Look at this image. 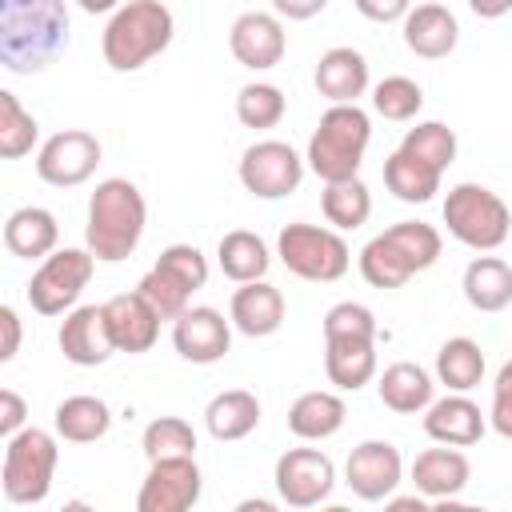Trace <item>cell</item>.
<instances>
[{
    "label": "cell",
    "instance_id": "obj_49",
    "mask_svg": "<svg viewBox=\"0 0 512 512\" xmlns=\"http://www.w3.org/2000/svg\"><path fill=\"white\" fill-rule=\"evenodd\" d=\"M468 8L480 16V20H500L512 12V0H468Z\"/></svg>",
    "mask_w": 512,
    "mask_h": 512
},
{
    "label": "cell",
    "instance_id": "obj_48",
    "mask_svg": "<svg viewBox=\"0 0 512 512\" xmlns=\"http://www.w3.org/2000/svg\"><path fill=\"white\" fill-rule=\"evenodd\" d=\"M272 8L284 20H312V16H320L328 8V0H272Z\"/></svg>",
    "mask_w": 512,
    "mask_h": 512
},
{
    "label": "cell",
    "instance_id": "obj_20",
    "mask_svg": "<svg viewBox=\"0 0 512 512\" xmlns=\"http://www.w3.org/2000/svg\"><path fill=\"white\" fill-rule=\"evenodd\" d=\"M488 420L480 412V404H472L464 392H448L444 400H432L424 408V432L436 444H452V448H472L484 436Z\"/></svg>",
    "mask_w": 512,
    "mask_h": 512
},
{
    "label": "cell",
    "instance_id": "obj_34",
    "mask_svg": "<svg viewBox=\"0 0 512 512\" xmlns=\"http://www.w3.org/2000/svg\"><path fill=\"white\" fill-rule=\"evenodd\" d=\"M384 240L396 248V256L408 264L412 276L424 272V268H432L440 260V248H444L440 232L432 224H424V220H400V224L384 228Z\"/></svg>",
    "mask_w": 512,
    "mask_h": 512
},
{
    "label": "cell",
    "instance_id": "obj_29",
    "mask_svg": "<svg viewBox=\"0 0 512 512\" xmlns=\"http://www.w3.org/2000/svg\"><path fill=\"white\" fill-rule=\"evenodd\" d=\"M52 428H56V436L68 440V444H92V440L108 436V428H112V408H108L100 396L80 392V396H68V400L56 404Z\"/></svg>",
    "mask_w": 512,
    "mask_h": 512
},
{
    "label": "cell",
    "instance_id": "obj_15",
    "mask_svg": "<svg viewBox=\"0 0 512 512\" xmlns=\"http://www.w3.org/2000/svg\"><path fill=\"white\" fill-rule=\"evenodd\" d=\"M228 48L236 56V64L252 68V72H268L284 60V48H288V36H284V24L276 12H240L228 28Z\"/></svg>",
    "mask_w": 512,
    "mask_h": 512
},
{
    "label": "cell",
    "instance_id": "obj_16",
    "mask_svg": "<svg viewBox=\"0 0 512 512\" xmlns=\"http://www.w3.org/2000/svg\"><path fill=\"white\" fill-rule=\"evenodd\" d=\"M56 340H60L64 360L76 364V368L108 364V356L116 352V340H112L104 304H80V308L64 312V324H60V336Z\"/></svg>",
    "mask_w": 512,
    "mask_h": 512
},
{
    "label": "cell",
    "instance_id": "obj_45",
    "mask_svg": "<svg viewBox=\"0 0 512 512\" xmlns=\"http://www.w3.org/2000/svg\"><path fill=\"white\" fill-rule=\"evenodd\" d=\"M352 4H356V12H360L364 20H376V24L404 20L408 8H412V0H352Z\"/></svg>",
    "mask_w": 512,
    "mask_h": 512
},
{
    "label": "cell",
    "instance_id": "obj_7",
    "mask_svg": "<svg viewBox=\"0 0 512 512\" xmlns=\"http://www.w3.org/2000/svg\"><path fill=\"white\" fill-rule=\"evenodd\" d=\"M276 256L292 276L312 280V284L340 280L352 264V252L336 228H320V224H304V220L280 228Z\"/></svg>",
    "mask_w": 512,
    "mask_h": 512
},
{
    "label": "cell",
    "instance_id": "obj_41",
    "mask_svg": "<svg viewBox=\"0 0 512 512\" xmlns=\"http://www.w3.org/2000/svg\"><path fill=\"white\" fill-rule=\"evenodd\" d=\"M136 288L148 296V304H152V308H156L164 320H176V316H180V312L192 304V292H188L180 280H172L164 268H156V264H152V268L140 276V284H136Z\"/></svg>",
    "mask_w": 512,
    "mask_h": 512
},
{
    "label": "cell",
    "instance_id": "obj_50",
    "mask_svg": "<svg viewBox=\"0 0 512 512\" xmlns=\"http://www.w3.org/2000/svg\"><path fill=\"white\" fill-rule=\"evenodd\" d=\"M76 4H80L84 12H92V16H96V12H116V8H120V0H76Z\"/></svg>",
    "mask_w": 512,
    "mask_h": 512
},
{
    "label": "cell",
    "instance_id": "obj_46",
    "mask_svg": "<svg viewBox=\"0 0 512 512\" xmlns=\"http://www.w3.org/2000/svg\"><path fill=\"white\" fill-rule=\"evenodd\" d=\"M24 416H28L24 396L12 392V388H4V392H0V436L8 440L12 432H20V428H24Z\"/></svg>",
    "mask_w": 512,
    "mask_h": 512
},
{
    "label": "cell",
    "instance_id": "obj_12",
    "mask_svg": "<svg viewBox=\"0 0 512 512\" xmlns=\"http://www.w3.org/2000/svg\"><path fill=\"white\" fill-rule=\"evenodd\" d=\"M100 164V140L84 128H64L48 136L36 152V176L52 188H76L84 184Z\"/></svg>",
    "mask_w": 512,
    "mask_h": 512
},
{
    "label": "cell",
    "instance_id": "obj_27",
    "mask_svg": "<svg viewBox=\"0 0 512 512\" xmlns=\"http://www.w3.org/2000/svg\"><path fill=\"white\" fill-rule=\"evenodd\" d=\"M344 400L336 392H324V388H312V392H300L288 408V432L300 436V440H328L344 428Z\"/></svg>",
    "mask_w": 512,
    "mask_h": 512
},
{
    "label": "cell",
    "instance_id": "obj_21",
    "mask_svg": "<svg viewBox=\"0 0 512 512\" xmlns=\"http://www.w3.org/2000/svg\"><path fill=\"white\" fill-rule=\"evenodd\" d=\"M228 320L236 332L260 340V336H272L280 324H284V292L268 280H248L232 292V304H228Z\"/></svg>",
    "mask_w": 512,
    "mask_h": 512
},
{
    "label": "cell",
    "instance_id": "obj_26",
    "mask_svg": "<svg viewBox=\"0 0 512 512\" xmlns=\"http://www.w3.org/2000/svg\"><path fill=\"white\" fill-rule=\"evenodd\" d=\"M376 392H380V404H384V408H392V412H400V416H416V412H424V408L432 404L436 384H432V376H428L420 364L396 360V364H388V368L380 372Z\"/></svg>",
    "mask_w": 512,
    "mask_h": 512
},
{
    "label": "cell",
    "instance_id": "obj_14",
    "mask_svg": "<svg viewBox=\"0 0 512 512\" xmlns=\"http://www.w3.org/2000/svg\"><path fill=\"white\" fill-rule=\"evenodd\" d=\"M172 348L188 364H216L232 348V320H224V312L208 304H196V308L188 304L172 320Z\"/></svg>",
    "mask_w": 512,
    "mask_h": 512
},
{
    "label": "cell",
    "instance_id": "obj_35",
    "mask_svg": "<svg viewBox=\"0 0 512 512\" xmlns=\"http://www.w3.org/2000/svg\"><path fill=\"white\" fill-rule=\"evenodd\" d=\"M284 108H288V100H284V92H280L276 84L256 80V84H244V88L236 92V120H240L244 128H252V132L276 128V124L284 120Z\"/></svg>",
    "mask_w": 512,
    "mask_h": 512
},
{
    "label": "cell",
    "instance_id": "obj_38",
    "mask_svg": "<svg viewBox=\"0 0 512 512\" xmlns=\"http://www.w3.org/2000/svg\"><path fill=\"white\" fill-rule=\"evenodd\" d=\"M140 448L148 460H168V456H196V432L184 416H156L144 436Z\"/></svg>",
    "mask_w": 512,
    "mask_h": 512
},
{
    "label": "cell",
    "instance_id": "obj_1",
    "mask_svg": "<svg viewBox=\"0 0 512 512\" xmlns=\"http://www.w3.org/2000/svg\"><path fill=\"white\" fill-rule=\"evenodd\" d=\"M68 48L64 0H0V60L8 72L32 76Z\"/></svg>",
    "mask_w": 512,
    "mask_h": 512
},
{
    "label": "cell",
    "instance_id": "obj_25",
    "mask_svg": "<svg viewBox=\"0 0 512 512\" xmlns=\"http://www.w3.org/2000/svg\"><path fill=\"white\" fill-rule=\"evenodd\" d=\"M260 424V400L256 392L248 388H228V392H216L204 408V428L212 440L228 444V440H244L252 436Z\"/></svg>",
    "mask_w": 512,
    "mask_h": 512
},
{
    "label": "cell",
    "instance_id": "obj_28",
    "mask_svg": "<svg viewBox=\"0 0 512 512\" xmlns=\"http://www.w3.org/2000/svg\"><path fill=\"white\" fill-rule=\"evenodd\" d=\"M460 288L476 312H504L512 304V264L500 256H476L464 268Z\"/></svg>",
    "mask_w": 512,
    "mask_h": 512
},
{
    "label": "cell",
    "instance_id": "obj_11",
    "mask_svg": "<svg viewBox=\"0 0 512 512\" xmlns=\"http://www.w3.org/2000/svg\"><path fill=\"white\" fill-rule=\"evenodd\" d=\"M200 464L196 456L148 460V476L136 492V512H188L200 500Z\"/></svg>",
    "mask_w": 512,
    "mask_h": 512
},
{
    "label": "cell",
    "instance_id": "obj_23",
    "mask_svg": "<svg viewBox=\"0 0 512 512\" xmlns=\"http://www.w3.org/2000/svg\"><path fill=\"white\" fill-rule=\"evenodd\" d=\"M324 372L340 392H360L376 376V340L368 336H328Z\"/></svg>",
    "mask_w": 512,
    "mask_h": 512
},
{
    "label": "cell",
    "instance_id": "obj_5",
    "mask_svg": "<svg viewBox=\"0 0 512 512\" xmlns=\"http://www.w3.org/2000/svg\"><path fill=\"white\" fill-rule=\"evenodd\" d=\"M56 436L44 428H20L4 444V464H0V488L8 504H40L52 488L56 476Z\"/></svg>",
    "mask_w": 512,
    "mask_h": 512
},
{
    "label": "cell",
    "instance_id": "obj_17",
    "mask_svg": "<svg viewBox=\"0 0 512 512\" xmlns=\"http://www.w3.org/2000/svg\"><path fill=\"white\" fill-rule=\"evenodd\" d=\"M104 316H108L116 352H128V356L148 352V348L156 344V336H160V320H164V316L148 304V296H144L140 288L104 300Z\"/></svg>",
    "mask_w": 512,
    "mask_h": 512
},
{
    "label": "cell",
    "instance_id": "obj_13",
    "mask_svg": "<svg viewBox=\"0 0 512 512\" xmlns=\"http://www.w3.org/2000/svg\"><path fill=\"white\" fill-rule=\"evenodd\" d=\"M400 480H404V460L400 448L388 440H364L344 460V484L368 504L388 500L400 488Z\"/></svg>",
    "mask_w": 512,
    "mask_h": 512
},
{
    "label": "cell",
    "instance_id": "obj_3",
    "mask_svg": "<svg viewBox=\"0 0 512 512\" xmlns=\"http://www.w3.org/2000/svg\"><path fill=\"white\" fill-rule=\"evenodd\" d=\"M176 36L172 8L160 0H128L108 16V28L100 36L104 64L112 72H136L152 56H160Z\"/></svg>",
    "mask_w": 512,
    "mask_h": 512
},
{
    "label": "cell",
    "instance_id": "obj_36",
    "mask_svg": "<svg viewBox=\"0 0 512 512\" xmlns=\"http://www.w3.org/2000/svg\"><path fill=\"white\" fill-rule=\"evenodd\" d=\"M40 124L32 112H24V104L16 100V92H0V156L4 160H20L36 148Z\"/></svg>",
    "mask_w": 512,
    "mask_h": 512
},
{
    "label": "cell",
    "instance_id": "obj_4",
    "mask_svg": "<svg viewBox=\"0 0 512 512\" xmlns=\"http://www.w3.org/2000/svg\"><path fill=\"white\" fill-rule=\"evenodd\" d=\"M372 140V120L360 104H332L312 140H308V152H304V164L324 180H352L364 164V148Z\"/></svg>",
    "mask_w": 512,
    "mask_h": 512
},
{
    "label": "cell",
    "instance_id": "obj_19",
    "mask_svg": "<svg viewBox=\"0 0 512 512\" xmlns=\"http://www.w3.org/2000/svg\"><path fill=\"white\" fill-rule=\"evenodd\" d=\"M400 24H404V44H408V52H416L420 60H444V56L460 44V24H456L452 8H444V4H436V0L408 8V16H404Z\"/></svg>",
    "mask_w": 512,
    "mask_h": 512
},
{
    "label": "cell",
    "instance_id": "obj_30",
    "mask_svg": "<svg viewBox=\"0 0 512 512\" xmlns=\"http://www.w3.org/2000/svg\"><path fill=\"white\" fill-rule=\"evenodd\" d=\"M216 260H220V272L232 280V284H248V280H264L268 268H272V252L268 244L248 232V228H232L220 236L216 244Z\"/></svg>",
    "mask_w": 512,
    "mask_h": 512
},
{
    "label": "cell",
    "instance_id": "obj_44",
    "mask_svg": "<svg viewBox=\"0 0 512 512\" xmlns=\"http://www.w3.org/2000/svg\"><path fill=\"white\" fill-rule=\"evenodd\" d=\"M488 424L512 440V360L500 364L496 380H492V408H488Z\"/></svg>",
    "mask_w": 512,
    "mask_h": 512
},
{
    "label": "cell",
    "instance_id": "obj_32",
    "mask_svg": "<svg viewBox=\"0 0 512 512\" xmlns=\"http://www.w3.org/2000/svg\"><path fill=\"white\" fill-rule=\"evenodd\" d=\"M484 348L468 336H452L440 344L436 352V380L448 388V392H472L480 380H484Z\"/></svg>",
    "mask_w": 512,
    "mask_h": 512
},
{
    "label": "cell",
    "instance_id": "obj_2",
    "mask_svg": "<svg viewBox=\"0 0 512 512\" xmlns=\"http://www.w3.org/2000/svg\"><path fill=\"white\" fill-rule=\"evenodd\" d=\"M144 224H148V204H144L140 188L124 176H108L88 196L84 244L96 260L116 264V260H128L136 252V244L144 236Z\"/></svg>",
    "mask_w": 512,
    "mask_h": 512
},
{
    "label": "cell",
    "instance_id": "obj_24",
    "mask_svg": "<svg viewBox=\"0 0 512 512\" xmlns=\"http://www.w3.org/2000/svg\"><path fill=\"white\" fill-rule=\"evenodd\" d=\"M56 240H60V224L40 204L16 208L4 220V248L12 256H20V260H44V256H52L56 252Z\"/></svg>",
    "mask_w": 512,
    "mask_h": 512
},
{
    "label": "cell",
    "instance_id": "obj_8",
    "mask_svg": "<svg viewBox=\"0 0 512 512\" xmlns=\"http://www.w3.org/2000/svg\"><path fill=\"white\" fill-rule=\"evenodd\" d=\"M92 272H96V256L88 248H56L32 272V280H28V304L40 316H64V312L76 308V300L88 288Z\"/></svg>",
    "mask_w": 512,
    "mask_h": 512
},
{
    "label": "cell",
    "instance_id": "obj_18",
    "mask_svg": "<svg viewBox=\"0 0 512 512\" xmlns=\"http://www.w3.org/2000/svg\"><path fill=\"white\" fill-rule=\"evenodd\" d=\"M472 480V464L460 448L444 444V448H424L412 460V484L416 492H424L432 504H456V496L468 488Z\"/></svg>",
    "mask_w": 512,
    "mask_h": 512
},
{
    "label": "cell",
    "instance_id": "obj_10",
    "mask_svg": "<svg viewBox=\"0 0 512 512\" xmlns=\"http://www.w3.org/2000/svg\"><path fill=\"white\" fill-rule=\"evenodd\" d=\"M276 496L288 508H316L336 488V464L320 448H288L276 460Z\"/></svg>",
    "mask_w": 512,
    "mask_h": 512
},
{
    "label": "cell",
    "instance_id": "obj_22",
    "mask_svg": "<svg viewBox=\"0 0 512 512\" xmlns=\"http://www.w3.org/2000/svg\"><path fill=\"white\" fill-rule=\"evenodd\" d=\"M312 80H316V92L328 104H356L368 92V60H364V52H356L348 44H336L316 60Z\"/></svg>",
    "mask_w": 512,
    "mask_h": 512
},
{
    "label": "cell",
    "instance_id": "obj_37",
    "mask_svg": "<svg viewBox=\"0 0 512 512\" xmlns=\"http://www.w3.org/2000/svg\"><path fill=\"white\" fill-rule=\"evenodd\" d=\"M400 148H404L408 156L432 164L436 172H444V168L456 160V132H452L448 124H440V120H424V124H416V128L404 132Z\"/></svg>",
    "mask_w": 512,
    "mask_h": 512
},
{
    "label": "cell",
    "instance_id": "obj_47",
    "mask_svg": "<svg viewBox=\"0 0 512 512\" xmlns=\"http://www.w3.org/2000/svg\"><path fill=\"white\" fill-rule=\"evenodd\" d=\"M0 332H4V340H0V360L8 364V360L20 352V316H16L12 304L0 308Z\"/></svg>",
    "mask_w": 512,
    "mask_h": 512
},
{
    "label": "cell",
    "instance_id": "obj_9",
    "mask_svg": "<svg viewBox=\"0 0 512 512\" xmlns=\"http://www.w3.org/2000/svg\"><path fill=\"white\" fill-rule=\"evenodd\" d=\"M240 184L260 200H284L304 180V156L284 140H256L240 156Z\"/></svg>",
    "mask_w": 512,
    "mask_h": 512
},
{
    "label": "cell",
    "instance_id": "obj_31",
    "mask_svg": "<svg viewBox=\"0 0 512 512\" xmlns=\"http://www.w3.org/2000/svg\"><path fill=\"white\" fill-rule=\"evenodd\" d=\"M440 176H444V172H436L432 164L408 156L404 148H396V152L384 160V184H388V192H392L396 200H404V204H428V200L440 192Z\"/></svg>",
    "mask_w": 512,
    "mask_h": 512
},
{
    "label": "cell",
    "instance_id": "obj_43",
    "mask_svg": "<svg viewBox=\"0 0 512 512\" xmlns=\"http://www.w3.org/2000/svg\"><path fill=\"white\" fill-rule=\"evenodd\" d=\"M376 316L368 304H356V300H340L324 312V340L328 336H368L376 340Z\"/></svg>",
    "mask_w": 512,
    "mask_h": 512
},
{
    "label": "cell",
    "instance_id": "obj_40",
    "mask_svg": "<svg viewBox=\"0 0 512 512\" xmlns=\"http://www.w3.org/2000/svg\"><path fill=\"white\" fill-rule=\"evenodd\" d=\"M372 108L384 120H412L424 108V92H420V84L412 76H384L372 88Z\"/></svg>",
    "mask_w": 512,
    "mask_h": 512
},
{
    "label": "cell",
    "instance_id": "obj_33",
    "mask_svg": "<svg viewBox=\"0 0 512 512\" xmlns=\"http://www.w3.org/2000/svg\"><path fill=\"white\" fill-rule=\"evenodd\" d=\"M320 208H324V220L336 228V232H352L360 228L368 216H372V192L360 176L352 180H332L324 184L320 192Z\"/></svg>",
    "mask_w": 512,
    "mask_h": 512
},
{
    "label": "cell",
    "instance_id": "obj_6",
    "mask_svg": "<svg viewBox=\"0 0 512 512\" xmlns=\"http://www.w3.org/2000/svg\"><path fill=\"white\" fill-rule=\"evenodd\" d=\"M444 224L448 232L476 252H492L512 236L508 204L484 184H456L444 196Z\"/></svg>",
    "mask_w": 512,
    "mask_h": 512
},
{
    "label": "cell",
    "instance_id": "obj_39",
    "mask_svg": "<svg viewBox=\"0 0 512 512\" xmlns=\"http://www.w3.org/2000/svg\"><path fill=\"white\" fill-rule=\"evenodd\" d=\"M360 276L372 284V288H404L412 280L408 264L396 256V248L380 236H372L364 248H360Z\"/></svg>",
    "mask_w": 512,
    "mask_h": 512
},
{
    "label": "cell",
    "instance_id": "obj_42",
    "mask_svg": "<svg viewBox=\"0 0 512 512\" xmlns=\"http://www.w3.org/2000/svg\"><path fill=\"white\" fill-rule=\"evenodd\" d=\"M156 268H164L172 280H180L188 292H200L208 284V260L196 244H168L156 256Z\"/></svg>",
    "mask_w": 512,
    "mask_h": 512
}]
</instances>
